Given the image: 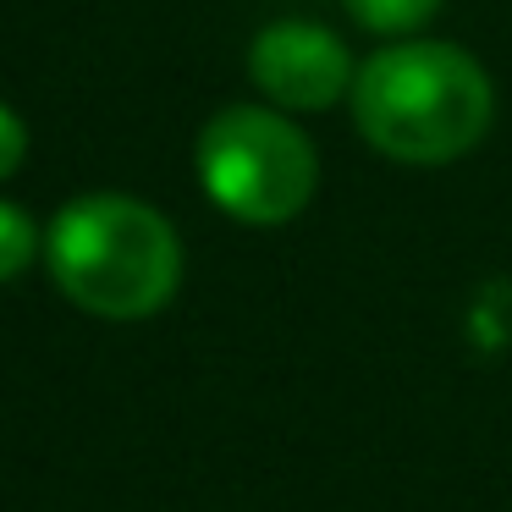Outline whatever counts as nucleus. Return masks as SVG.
Masks as SVG:
<instances>
[{
    "label": "nucleus",
    "mask_w": 512,
    "mask_h": 512,
    "mask_svg": "<svg viewBox=\"0 0 512 512\" xmlns=\"http://www.w3.org/2000/svg\"><path fill=\"white\" fill-rule=\"evenodd\" d=\"M347 105L364 144L397 166L463 160L496 122L490 72L446 39L380 45L375 56H364Z\"/></svg>",
    "instance_id": "1"
},
{
    "label": "nucleus",
    "mask_w": 512,
    "mask_h": 512,
    "mask_svg": "<svg viewBox=\"0 0 512 512\" xmlns=\"http://www.w3.org/2000/svg\"><path fill=\"white\" fill-rule=\"evenodd\" d=\"M45 265L94 320H149L182 287V237L133 193H83L50 221Z\"/></svg>",
    "instance_id": "2"
},
{
    "label": "nucleus",
    "mask_w": 512,
    "mask_h": 512,
    "mask_svg": "<svg viewBox=\"0 0 512 512\" xmlns=\"http://www.w3.org/2000/svg\"><path fill=\"white\" fill-rule=\"evenodd\" d=\"M199 188L243 226H287L320 188V149L276 105H226L193 144Z\"/></svg>",
    "instance_id": "3"
},
{
    "label": "nucleus",
    "mask_w": 512,
    "mask_h": 512,
    "mask_svg": "<svg viewBox=\"0 0 512 512\" xmlns=\"http://www.w3.org/2000/svg\"><path fill=\"white\" fill-rule=\"evenodd\" d=\"M248 78L276 111H331L336 100L353 94L358 61L342 34L303 17H281L259 28L248 45Z\"/></svg>",
    "instance_id": "4"
},
{
    "label": "nucleus",
    "mask_w": 512,
    "mask_h": 512,
    "mask_svg": "<svg viewBox=\"0 0 512 512\" xmlns=\"http://www.w3.org/2000/svg\"><path fill=\"white\" fill-rule=\"evenodd\" d=\"M342 6L358 28L386 34V39H408L413 28H424L441 12V0H342Z\"/></svg>",
    "instance_id": "5"
},
{
    "label": "nucleus",
    "mask_w": 512,
    "mask_h": 512,
    "mask_svg": "<svg viewBox=\"0 0 512 512\" xmlns=\"http://www.w3.org/2000/svg\"><path fill=\"white\" fill-rule=\"evenodd\" d=\"M45 248V237H39L34 215L23 210V204L0 199V281H17L28 265H34V254Z\"/></svg>",
    "instance_id": "6"
},
{
    "label": "nucleus",
    "mask_w": 512,
    "mask_h": 512,
    "mask_svg": "<svg viewBox=\"0 0 512 512\" xmlns=\"http://www.w3.org/2000/svg\"><path fill=\"white\" fill-rule=\"evenodd\" d=\"M23 160H28V127L12 105H0V182L12 177Z\"/></svg>",
    "instance_id": "7"
}]
</instances>
